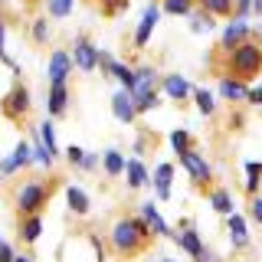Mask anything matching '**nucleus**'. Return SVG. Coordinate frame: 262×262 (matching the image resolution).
<instances>
[{
	"label": "nucleus",
	"instance_id": "44",
	"mask_svg": "<svg viewBox=\"0 0 262 262\" xmlns=\"http://www.w3.org/2000/svg\"><path fill=\"white\" fill-rule=\"evenodd\" d=\"M27 4H33V0H27Z\"/></svg>",
	"mask_w": 262,
	"mask_h": 262
},
{
	"label": "nucleus",
	"instance_id": "39",
	"mask_svg": "<svg viewBox=\"0 0 262 262\" xmlns=\"http://www.w3.org/2000/svg\"><path fill=\"white\" fill-rule=\"evenodd\" d=\"M79 167H82V170H92V167H98V158H95V154H85Z\"/></svg>",
	"mask_w": 262,
	"mask_h": 262
},
{
	"label": "nucleus",
	"instance_id": "25",
	"mask_svg": "<svg viewBox=\"0 0 262 262\" xmlns=\"http://www.w3.org/2000/svg\"><path fill=\"white\" fill-rule=\"evenodd\" d=\"M210 207L216 210L220 216H229V213H233V196H229V190H223V187L210 190Z\"/></svg>",
	"mask_w": 262,
	"mask_h": 262
},
{
	"label": "nucleus",
	"instance_id": "12",
	"mask_svg": "<svg viewBox=\"0 0 262 262\" xmlns=\"http://www.w3.org/2000/svg\"><path fill=\"white\" fill-rule=\"evenodd\" d=\"M112 112H115V118L121 121V125H131V121L138 118V112H135V102H131V92H115V98H112Z\"/></svg>",
	"mask_w": 262,
	"mask_h": 262
},
{
	"label": "nucleus",
	"instance_id": "30",
	"mask_svg": "<svg viewBox=\"0 0 262 262\" xmlns=\"http://www.w3.org/2000/svg\"><path fill=\"white\" fill-rule=\"evenodd\" d=\"M46 13L53 16V20H62V16L72 13V0H49V4H46Z\"/></svg>",
	"mask_w": 262,
	"mask_h": 262
},
{
	"label": "nucleus",
	"instance_id": "14",
	"mask_svg": "<svg viewBox=\"0 0 262 262\" xmlns=\"http://www.w3.org/2000/svg\"><path fill=\"white\" fill-rule=\"evenodd\" d=\"M226 229H229V239H233L236 249H246V246H249V229H246V220L239 213H229L226 216Z\"/></svg>",
	"mask_w": 262,
	"mask_h": 262
},
{
	"label": "nucleus",
	"instance_id": "20",
	"mask_svg": "<svg viewBox=\"0 0 262 262\" xmlns=\"http://www.w3.org/2000/svg\"><path fill=\"white\" fill-rule=\"evenodd\" d=\"M131 102H135L138 115L151 112L154 105H158V89H135V92H131Z\"/></svg>",
	"mask_w": 262,
	"mask_h": 262
},
{
	"label": "nucleus",
	"instance_id": "32",
	"mask_svg": "<svg viewBox=\"0 0 262 262\" xmlns=\"http://www.w3.org/2000/svg\"><path fill=\"white\" fill-rule=\"evenodd\" d=\"M39 138H43V144L53 154H59V147H56V128H53V121H43V125H39Z\"/></svg>",
	"mask_w": 262,
	"mask_h": 262
},
{
	"label": "nucleus",
	"instance_id": "11",
	"mask_svg": "<svg viewBox=\"0 0 262 262\" xmlns=\"http://www.w3.org/2000/svg\"><path fill=\"white\" fill-rule=\"evenodd\" d=\"M180 164H184V170H187V174H190L193 180H200V184L213 177V170H210V161L203 158V154H196L193 147H190L187 154H180Z\"/></svg>",
	"mask_w": 262,
	"mask_h": 262
},
{
	"label": "nucleus",
	"instance_id": "29",
	"mask_svg": "<svg viewBox=\"0 0 262 262\" xmlns=\"http://www.w3.org/2000/svg\"><path fill=\"white\" fill-rule=\"evenodd\" d=\"M33 158L43 164V167H53V158H56V154L43 144V138H39V135H36V141H33Z\"/></svg>",
	"mask_w": 262,
	"mask_h": 262
},
{
	"label": "nucleus",
	"instance_id": "10",
	"mask_svg": "<svg viewBox=\"0 0 262 262\" xmlns=\"http://www.w3.org/2000/svg\"><path fill=\"white\" fill-rule=\"evenodd\" d=\"M72 53H76V56H72V62H76L82 72L98 69V53H102V49H95L85 36H79V39H76V49H72Z\"/></svg>",
	"mask_w": 262,
	"mask_h": 262
},
{
	"label": "nucleus",
	"instance_id": "1",
	"mask_svg": "<svg viewBox=\"0 0 262 262\" xmlns=\"http://www.w3.org/2000/svg\"><path fill=\"white\" fill-rule=\"evenodd\" d=\"M151 239H154V233L147 229V223L141 216H121L108 233V246H112V252L118 259L141 256L147 246H151Z\"/></svg>",
	"mask_w": 262,
	"mask_h": 262
},
{
	"label": "nucleus",
	"instance_id": "42",
	"mask_svg": "<svg viewBox=\"0 0 262 262\" xmlns=\"http://www.w3.org/2000/svg\"><path fill=\"white\" fill-rule=\"evenodd\" d=\"M102 4H105V10H108V7H112V4H115V0H102Z\"/></svg>",
	"mask_w": 262,
	"mask_h": 262
},
{
	"label": "nucleus",
	"instance_id": "35",
	"mask_svg": "<svg viewBox=\"0 0 262 262\" xmlns=\"http://www.w3.org/2000/svg\"><path fill=\"white\" fill-rule=\"evenodd\" d=\"M33 39H36V43H46V39H49V23L46 20L33 23Z\"/></svg>",
	"mask_w": 262,
	"mask_h": 262
},
{
	"label": "nucleus",
	"instance_id": "27",
	"mask_svg": "<svg viewBox=\"0 0 262 262\" xmlns=\"http://www.w3.org/2000/svg\"><path fill=\"white\" fill-rule=\"evenodd\" d=\"M170 147H174V154L180 158V154H187L193 147V138H190V131H170Z\"/></svg>",
	"mask_w": 262,
	"mask_h": 262
},
{
	"label": "nucleus",
	"instance_id": "16",
	"mask_svg": "<svg viewBox=\"0 0 262 262\" xmlns=\"http://www.w3.org/2000/svg\"><path fill=\"white\" fill-rule=\"evenodd\" d=\"M138 216H141L144 223H147V229H151L154 236H170V229H167V223H164V216L158 213V207H154V203H144Z\"/></svg>",
	"mask_w": 262,
	"mask_h": 262
},
{
	"label": "nucleus",
	"instance_id": "17",
	"mask_svg": "<svg viewBox=\"0 0 262 262\" xmlns=\"http://www.w3.org/2000/svg\"><path fill=\"white\" fill-rule=\"evenodd\" d=\"M69 108V89L66 85H49V118H59Z\"/></svg>",
	"mask_w": 262,
	"mask_h": 262
},
{
	"label": "nucleus",
	"instance_id": "37",
	"mask_svg": "<svg viewBox=\"0 0 262 262\" xmlns=\"http://www.w3.org/2000/svg\"><path fill=\"white\" fill-rule=\"evenodd\" d=\"M66 158H69V164H76V167H79V164H82V158H85V151H82V147H76V144H72L69 151H66Z\"/></svg>",
	"mask_w": 262,
	"mask_h": 262
},
{
	"label": "nucleus",
	"instance_id": "40",
	"mask_svg": "<svg viewBox=\"0 0 262 262\" xmlns=\"http://www.w3.org/2000/svg\"><path fill=\"white\" fill-rule=\"evenodd\" d=\"M13 262H33L30 256H13Z\"/></svg>",
	"mask_w": 262,
	"mask_h": 262
},
{
	"label": "nucleus",
	"instance_id": "43",
	"mask_svg": "<svg viewBox=\"0 0 262 262\" xmlns=\"http://www.w3.org/2000/svg\"><path fill=\"white\" fill-rule=\"evenodd\" d=\"M161 262H174V259H161Z\"/></svg>",
	"mask_w": 262,
	"mask_h": 262
},
{
	"label": "nucleus",
	"instance_id": "38",
	"mask_svg": "<svg viewBox=\"0 0 262 262\" xmlns=\"http://www.w3.org/2000/svg\"><path fill=\"white\" fill-rule=\"evenodd\" d=\"M249 7H252V0H233V13L236 16H246V13H249Z\"/></svg>",
	"mask_w": 262,
	"mask_h": 262
},
{
	"label": "nucleus",
	"instance_id": "23",
	"mask_svg": "<svg viewBox=\"0 0 262 262\" xmlns=\"http://www.w3.org/2000/svg\"><path fill=\"white\" fill-rule=\"evenodd\" d=\"M125 174H128V187H131V190H138V187L147 184V170H144V164L138 161V158H128Z\"/></svg>",
	"mask_w": 262,
	"mask_h": 262
},
{
	"label": "nucleus",
	"instance_id": "31",
	"mask_svg": "<svg viewBox=\"0 0 262 262\" xmlns=\"http://www.w3.org/2000/svg\"><path fill=\"white\" fill-rule=\"evenodd\" d=\"M193 102H196V108H200L203 115H213V112H216V105H213V95L207 92V89H193Z\"/></svg>",
	"mask_w": 262,
	"mask_h": 262
},
{
	"label": "nucleus",
	"instance_id": "19",
	"mask_svg": "<svg viewBox=\"0 0 262 262\" xmlns=\"http://www.w3.org/2000/svg\"><path fill=\"white\" fill-rule=\"evenodd\" d=\"M170 180H174V164H158V170H154L158 200H167V196H170Z\"/></svg>",
	"mask_w": 262,
	"mask_h": 262
},
{
	"label": "nucleus",
	"instance_id": "41",
	"mask_svg": "<svg viewBox=\"0 0 262 262\" xmlns=\"http://www.w3.org/2000/svg\"><path fill=\"white\" fill-rule=\"evenodd\" d=\"M0 53H4V23H0Z\"/></svg>",
	"mask_w": 262,
	"mask_h": 262
},
{
	"label": "nucleus",
	"instance_id": "3",
	"mask_svg": "<svg viewBox=\"0 0 262 262\" xmlns=\"http://www.w3.org/2000/svg\"><path fill=\"white\" fill-rule=\"evenodd\" d=\"M56 193V180H39V177H27L13 187V207L16 216H33L43 213V207L49 203V196Z\"/></svg>",
	"mask_w": 262,
	"mask_h": 262
},
{
	"label": "nucleus",
	"instance_id": "8",
	"mask_svg": "<svg viewBox=\"0 0 262 262\" xmlns=\"http://www.w3.org/2000/svg\"><path fill=\"white\" fill-rule=\"evenodd\" d=\"M72 56L62 53V49H53V56H49V85H66V79H69L72 72Z\"/></svg>",
	"mask_w": 262,
	"mask_h": 262
},
{
	"label": "nucleus",
	"instance_id": "26",
	"mask_svg": "<svg viewBox=\"0 0 262 262\" xmlns=\"http://www.w3.org/2000/svg\"><path fill=\"white\" fill-rule=\"evenodd\" d=\"M259 187H262V164L259 161H249L246 164V193H259Z\"/></svg>",
	"mask_w": 262,
	"mask_h": 262
},
{
	"label": "nucleus",
	"instance_id": "22",
	"mask_svg": "<svg viewBox=\"0 0 262 262\" xmlns=\"http://www.w3.org/2000/svg\"><path fill=\"white\" fill-rule=\"evenodd\" d=\"M196 10L210 13V16H233V0H193Z\"/></svg>",
	"mask_w": 262,
	"mask_h": 262
},
{
	"label": "nucleus",
	"instance_id": "7",
	"mask_svg": "<svg viewBox=\"0 0 262 262\" xmlns=\"http://www.w3.org/2000/svg\"><path fill=\"white\" fill-rule=\"evenodd\" d=\"M30 161H33V144L20 141V144L13 147V154H10V158H4V161H0V177H10V174H16L20 167H30Z\"/></svg>",
	"mask_w": 262,
	"mask_h": 262
},
{
	"label": "nucleus",
	"instance_id": "34",
	"mask_svg": "<svg viewBox=\"0 0 262 262\" xmlns=\"http://www.w3.org/2000/svg\"><path fill=\"white\" fill-rule=\"evenodd\" d=\"M193 30H196V33H207V30H213V16L200 10V13L193 16Z\"/></svg>",
	"mask_w": 262,
	"mask_h": 262
},
{
	"label": "nucleus",
	"instance_id": "28",
	"mask_svg": "<svg viewBox=\"0 0 262 262\" xmlns=\"http://www.w3.org/2000/svg\"><path fill=\"white\" fill-rule=\"evenodd\" d=\"M161 10L164 13H174V16H187V13L193 10V4H190V0H164Z\"/></svg>",
	"mask_w": 262,
	"mask_h": 262
},
{
	"label": "nucleus",
	"instance_id": "24",
	"mask_svg": "<svg viewBox=\"0 0 262 262\" xmlns=\"http://www.w3.org/2000/svg\"><path fill=\"white\" fill-rule=\"evenodd\" d=\"M125 164H128V158L121 151H105L102 154V167H105V174H108V177L125 174Z\"/></svg>",
	"mask_w": 262,
	"mask_h": 262
},
{
	"label": "nucleus",
	"instance_id": "36",
	"mask_svg": "<svg viewBox=\"0 0 262 262\" xmlns=\"http://www.w3.org/2000/svg\"><path fill=\"white\" fill-rule=\"evenodd\" d=\"M13 256H16L13 246L7 243V239H0V262H13Z\"/></svg>",
	"mask_w": 262,
	"mask_h": 262
},
{
	"label": "nucleus",
	"instance_id": "4",
	"mask_svg": "<svg viewBox=\"0 0 262 262\" xmlns=\"http://www.w3.org/2000/svg\"><path fill=\"white\" fill-rule=\"evenodd\" d=\"M30 108H33V98H30V89L27 85H16L10 89V92L4 95V102H0V112H4L7 121H13V125H20V121L30 118Z\"/></svg>",
	"mask_w": 262,
	"mask_h": 262
},
{
	"label": "nucleus",
	"instance_id": "2",
	"mask_svg": "<svg viewBox=\"0 0 262 262\" xmlns=\"http://www.w3.org/2000/svg\"><path fill=\"white\" fill-rule=\"evenodd\" d=\"M223 76H233V79H256L262 72V43H256V39H246V43H239L236 49H229V53H223Z\"/></svg>",
	"mask_w": 262,
	"mask_h": 262
},
{
	"label": "nucleus",
	"instance_id": "21",
	"mask_svg": "<svg viewBox=\"0 0 262 262\" xmlns=\"http://www.w3.org/2000/svg\"><path fill=\"white\" fill-rule=\"evenodd\" d=\"M66 200H69V210L76 213V216H85L89 210V193L85 190H79V187H66Z\"/></svg>",
	"mask_w": 262,
	"mask_h": 262
},
{
	"label": "nucleus",
	"instance_id": "15",
	"mask_svg": "<svg viewBox=\"0 0 262 262\" xmlns=\"http://www.w3.org/2000/svg\"><path fill=\"white\" fill-rule=\"evenodd\" d=\"M16 233H20L23 243H36L39 236H43V216L39 213H33V216H20V226H16Z\"/></svg>",
	"mask_w": 262,
	"mask_h": 262
},
{
	"label": "nucleus",
	"instance_id": "5",
	"mask_svg": "<svg viewBox=\"0 0 262 262\" xmlns=\"http://www.w3.org/2000/svg\"><path fill=\"white\" fill-rule=\"evenodd\" d=\"M174 243L187 252V256H193L196 262H207V249H203V239H200V233H196L190 223H180L177 236H174Z\"/></svg>",
	"mask_w": 262,
	"mask_h": 262
},
{
	"label": "nucleus",
	"instance_id": "6",
	"mask_svg": "<svg viewBox=\"0 0 262 262\" xmlns=\"http://www.w3.org/2000/svg\"><path fill=\"white\" fill-rule=\"evenodd\" d=\"M252 36V27L246 23V16H236V20H229V27L223 30V39H220V53H229V49H236L239 43Z\"/></svg>",
	"mask_w": 262,
	"mask_h": 262
},
{
	"label": "nucleus",
	"instance_id": "9",
	"mask_svg": "<svg viewBox=\"0 0 262 262\" xmlns=\"http://www.w3.org/2000/svg\"><path fill=\"white\" fill-rule=\"evenodd\" d=\"M161 7L158 4H151L147 10L141 13V23H138V30H135V46L138 49H144L147 46V39H151V33H154V27H158V20H161Z\"/></svg>",
	"mask_w": 262,
	"mask_h": 262
},
{
	"label": "nucleus",
	"instance_id": "33",
	"mask_svg": "<svg viewBox=\"0 0 262 262\" xmlns=\"http://www.w3.org/2000/svg\"><path fill=\"white\" fill-rule=\"evenodd\" d=\"M249 220L262 226V193H252L249 196Z\"/></svg>",
	"mask_w": 262,
	"mask_h": 262
},
{
	"label": "nucleus",
	"instance_id": "13",
	"mask_svg": "<svg viewBox=\"0 0 262 262\" xmlns=\"http://www.w3.org/2000/svg\"><path fill=\"white\" fill-rule=\"evenodd\" d=\"M161 89H164V95L174 98V102H184L187 95H193V85L184 76H164L161 79Z\"/></svg>",
	"mask_w": 262,
	"mask_h": 262
},
{
	"label": "nucleus",
	"instance_id": "18",
	"mask_svg": "<svg viewBox=\"0 0 262 262\" xmlns=\"http://www.w3.org/2000/svg\"><path fill=\"white\" fill-rule=\"evenodd\" d=\"M220 92H223V98H229V102H239V98L249 95V85H246L243 79L223 76V79H220Z\"/></svg>",
	"mask_w": 262,
	"mask_h": 262
}]
</instances>
